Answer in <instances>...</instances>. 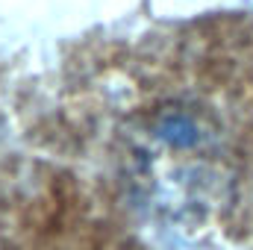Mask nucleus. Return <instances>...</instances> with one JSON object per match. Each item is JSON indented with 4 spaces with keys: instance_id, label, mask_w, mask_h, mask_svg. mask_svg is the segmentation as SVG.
I'll list each match as a JSON object with an SVG mask.
<instances>
[{
    "instance_id": "f257e3e1",
    "label": "nucleus",
    "mask_w": 253,
    "mask_h": 250,
    "mask_svg": "<svg viewBox=\"0 0 253 250\" xmlns=\"http://www.w3.org/2000/svg\"><path fill=\"white\" fill-rule=\"evenodd\" d=\"M106 180L156 239L221 248L253 218V18L156 36L106 80Z\"/></svg>"
}]
</instances>
